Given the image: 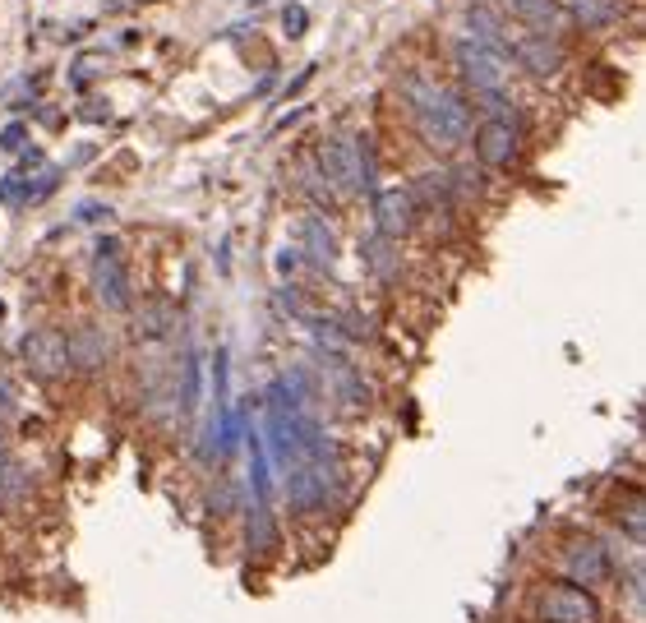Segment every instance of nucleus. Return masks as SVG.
Instances as JSON below:
<instances>
[{
	"label": "nucleus",
	"instance_id": "nucleus-14",
	"mask_svg": "<svg viewBox=\"0 0 646 623\" xmlns=\"http://www.w3.org/2000/svg\"><path fill=\"white\" fill-rule=\"evenodd\" d=\"M250 550H273L277 545V522H273V504H250Z\"/></svg>",
	"mask_w": 646,
	"mask_h": 623
},
{
	"label": "nucleus",
	"instance_id": "nucleus-21",
	"mask_svg": "<svg viewBox=\"0 0 646 623\" xmlns=\"http://www.w3.org/2000/svg\"><path fill=\"white\" fill-rule=\"evenodd\" d=\"M296 268H300V250H282V254H277V273H282V277H291Z\"/></svg>",
	"mask_w": 646,
	"mask_h": 623
},
{
	"label": "nucleus",
	"instance_id": "nucleus-20",
	"mask_svg": "<svg viewBox=\"0 0 646 623\" xmlns=\"http://www.w3.org/2000/svg\"><path fill=\"white\" fill-rule=\"evenodd\" d=\"M24 144H28V130H24V125H10V130L0 134V148H5V153H24Z\"/></svg>",
	"mask_w": 646,
	"mask_h": 623
},
{
	"label": "nucleus",
	"instance_id": "nucleus-11",
	"mask_svg": "<svg viewBox=\"0 0 646 623\" xmlns=\"http://www.w3.org/2000/svg\"><path fill=\"white\" fill-rule=\"evenodd\" d=\"M517 60H522L531 74L550 79V74L563 65V51H559V42H554V37H545L536 28V33H522V37H517Z\"/></svg>",
	"mask_w": 646,
	"mask_h": 623
},
{
	"label": "nucleus",
	"instance_id": "nucleus-24",
	"mask_svg": "<svg viewBox=\"0 0 646 623\" xmlns=\"http://www.w3.org/2000/svg\"><path fill=\"white\" fill-rule=\"evenodd\" d=\"M0 319H5V305H0Z\"/></svg>",
	"mask_w": 646,
	"mask_h": 623
},
{
	"label": "nucleus",
	"instance_id": "nucleus-19",
	"mask_svg": "<svg viewBox=\"0 0 646 623\" xmlns=\"http://www.w3.org/2000/svg\"><path fill=\"white\" fill-rule=\"evenodd\" d=\"M282 28H287L291 37H300V33H305V28H310V19H305V10H300L296 0H291L287 10H282Z\"/></svg>",
	"mask_w": 646,
	"mask_h": 623
},
{
	"label": "nucleus",
	"instance_id": "nucleus-22",
	"mask_svg": "<svg viewBox=\"0 0 646 623\" xmlns=\"http://www.w3.org/2000/svg\"><path fill=\"white\" fill-rule=\"evenodd\" d=\"M79 217H84V222H97V217H111V208H102V204H84V208H79Z\"/></svg>",
	"mask_w": 646,
	"mask_h": 623
},
{
	"label": "nucleus",
	"instance_id": "nucleus-3",
	"mask_svg": "<svg viewBox=\"0 0 646 623\" xmlns=\"http://www.w3.org/2000/svg\"><path fill=\"white\" fill-rule=\"evenodd\" d=\"M457 70L476 88L480 102H490L494 111H503V93L513 84V60L503 47H490V42H480V37H462L457 42Z\"/></svg>",
	"mask_w": 646,
	"mask_h": 623
},
{
	"label": "nucleus",
	"instance_id": "nucleus-9",
	"mask_svg": "<svg viewBox=\"0 0 646 623\" xmlns=\"http://www.w3.org/2000/svg\"><path fill=\"white\" fill-rule=\"evenodd\" d=\"M24 365L37 374V379H60L70 374V337H60L56 328H37V333L24 337Z\"/></svg>",
	"mask_w": 646,
	"mask_h": 623
},
{
	"label": "nucleus",
	"instance_id": "nucleus-17",
	"mask_svg": "<svg viewBox=\"0 0 646 623\" xmlns=\"http://www.w3.org/2000/svg\"><path fill=\"white\" fill-rule=\"evenodd\" d=\"M513 10L522 14L527 24H536L540 33H545V28H550L554 19H559V10H554V0H513Z\"/></svg>",
	"mask_w": 646,
	"mask_h": 623
},
{
	"label": "nucleus",
	"instance_id": "nucleus-18",
	"mask_svg": "<svg viewBox=\"0 0 646 623\" xmlns=\"http://www.w3.org/2000/svg\"><path fill=\"white\" fill-rule=\"evenodd\" d=\"M93 70H107V56H79V60L70 65V79H74L79 88H84V84H88V74H93Z\"/></svg>",
	"mask_w": 646,
	"mask_h": 623
},
{
	"label": "nucleus",
	"instance_id": "nucleus-10",
	"mask_svg": "<svg viewBox=\"0 0 646 623\" xmlns=\"http://www.w3.org/2000/svg\"><path fill=\"white\" fill-rule=\"evenodd\" d=\"M476 157L485 167H508L517 157V125L508 116H490L476 130Z\"/></svg>",
	"mask_w": 646,
	"mask_h": 623
},
{
	"label": "nucleus",
	"instance_id": "nucleus-8",
	"mask_svg": "<svg viewBox=\"0 0 646 623\" xmlns=\"http://www.w3.org/2000/svg\"><path fill=\"white\" fill-rule=\"evenodd\" d=\"M559 568H563L568 582H577V587H600V582H610L614 559L600 540H573V545L563 550Z\"/></svg>",
	"mask_w": 646,
	"mask_h": 623
},
{
	"label": "nucleus",
	"instance_id": "nucleus-7",
	"mask_svg": "<svg viewBox=\"0 0 646 623\" xmlns=\"http://www.w3.org/2000/svg\"><path fill=\"white\" fill-rule=\"evenodd\" d=\"M370 199H374V236L402 240L416 227V199H411L407 185H383Z\"/></svg>",
	"mask_w": 646,
	"mask_h": 623
},
{
	"label": "nucleus",
	"instance_id": "nucleus-6",
	"mask_svg": "<svg viewBox=\"0 0 646 623\" xmlns=\"http://www.w3.org/2000/svg\"><path fill=\"white\" fill-rule=\"evenodd\" d=\"M93 287L97 300L107 310H130V273H125V259H120V240H97V259H93Z\"/></svg>",
	"mask_w": 646,
	"mask_h": 623
},
{
	"label": "nucleus",
	"instance_id": "nucleus-4",
	"mask_svg": "<svg viewBox=\"0 0 646 623\" xmlns=\"http://www.w3.org/2000/svg\"><path fill=\"white\" fill-rule=\"evenodd\" d=\"M536 619L540 623H600L605 619V605L591 587H577V582H554L536 596Z\"/></svg>",
	"mask_w": 646,
	"mask_h": 623
},
{
	"label": "nucleus",
	"instance_id": "nucleus-15",
	"mask_svg": "<svg viewBox=\"0 0 646 623\" xmlns=\"http://www.w3.org/2000/svg\"><path fill=\"white\" fill-rule=\"evenodd\" d=\"M573 14H577V24H587V28H605L614 24L623 14L619 0H573Z\"/></svg>",
	"mask_w": 646,
	"mask_h": 623
},
{
	"label": "nucleus",
	"instance_id": "nucleus-1",
	"mask_svg": "<svg viewBox=\"0 0 646 623\" xmlns=\"http://www.w3.org/2000/svg\"><path fill=\"white\" fill-rule=\"evenodd\" d=\"M397 88L407 97L411 116H416V125L430 148H443V153H448V148H457L471 134V107L457 93H448L443 84H434L425 74H407Z\"/></svg>",
	"mask_w": 646,
	"mask_h": 623
},
{
	"label": "nucleus",
	"instance_id": "nucleus-2",
	"mask_svg": "<svg viewBox=\"0 0 646 623\" xmlns=\"http://www.w3.org/2000/svg\"><path fill=\"white\" fill-rule=\"evenodd\" d=\"M319 171L333 185V194H374V148L370 139H351V134H333L319 148Z\"/></svg>",
	"mask_w": 646,
	"mask_h": 623
},
{
	"label": "nucleus",
	"instance_id": "nucleus-23",
	"mask_svg": "<svg viewBox=\"0 0 646 623\" xmlns=\"http://www.w3.org/2000/svg\"><path fill=\"white\" fill-rule=\"evenodd\" d=\"M0 448H5V425H0Z\"/></svg>",
	"mask_w": 646,
	"mask_h": 623
},
{
	"label": "nucleus",
	"instance_id": "nucleus-12",
	"mask_svg": "<svg viewBox=\"0 0 646 623\" xmlns=\"http://www.w3.org/2000/svg\"><path fill=\"white\" fill-rule=\"evenodd\" d=\"M300 240H305V254H310L314 264H333L337 259V236H333V227L323 222V217H305V227H300Z\"/></svg>",
	"mask_w": 646,
	"mask_h": 623
},
{
	"label": "nucleus",
	"instance_id": "nucleus-16",
	"mask_svg": "<svg viewBox=\"0 0 646 623\" xmlns=\"http://www.w3.org/2000/svg\"><path fill=\"white\" fill-rule=\"evenodd\" d=\"M360 254H365V264H370L379 277H388V273H393V240L370 236V240H365V245H360Z\"/></svg>",
	"mask_w": 646,
	"mask_h": 623
},
{
	"label": "nucleus",
	"instance_id": "nucleus-13",
	"mask_svg": "<svg viewBox=\"0 0 646 623\" xmlns=\"http://www.w3.org/2000/svg\"><path fill=\"white\" fill-rule=\"evenodd\" d=\"M199 384H204L199 356L185 351V360H180V416H194V411H199Z\"/></svg>",
	"mask_w": 646,
	"mask_h": 623
},
{
	"label": "nucleus",
	"instance_id": "nucleus-5",
	"mask_svg": "<svg viewBox=\"0 0 646 623\" xmlns=\"http://www.w3.org/2000/svg\"><path fill=\"white\" fill-rule=\"evenodd\" d=\"M337 490V462H296L287 471V499L296 513H323Z\"/></svg>",
	"mask_w": 646,
	"mask_h": 623
}]
</instances>
